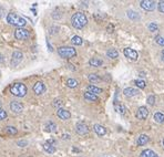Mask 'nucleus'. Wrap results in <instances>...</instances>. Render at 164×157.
Segmentation results:
<instances>
[{
    "instance_id": "473e14b6",
    "label": "nucleus",
    "mask_w": 164,
    "mask_h": 157,
    "mask_svg": "<svg viewBox=\"0 0 164 157\" xmlns=\"http://www.w3.org/2000/svg\"><path fill=\"white\" fill-rule=\"evenodd\" d=\"M155 42L161 47H164V37H161V35H156L155 37Z\"/></svg>"
},
{
    "instance_id": "aec40b11",
    "label": "nucleus",
    "mask_w": 164,
    "mask_h": 157,
    "mask_svg": "<svg viewBox=\"0 0 164 157\" xmlns=\"http://www.w3.org/2000/svg\"><path fill=\"white\" fill-rule=\"evenodd\" d=\"M43 149L49 154H53L55 152V147L53 146V144H50V143H44L43 144Z\"/></svg>"
},
{
    "instance_id": "4468645a",
    "label": "nucleus",
    "mask_w": 164,
    "mask_h": 157,
    "mask_svg": "<svg viewBox=\"0 0 164 157\" xmlns=\"http://www.w3.org/2000/svg\"><path fill=\"white\" fill-rule=\"evenodd\" d=\"M93 130L94 132L98 134L99 136H103V135H106V130L104 126L100 125V124H95V125L93 126Z\"/></svg>"
},
{
    "instance_id": "9d476101",
    "label": "nucleus",
    "mask_w": 164,
    "mask_h": 157,
    "mask_svg": "<svg viewBox=\"0 0 164 157\" xmlns=\"http://www.w3.org/2000/svg\"><path fill=\"white\" fill-rule=\"evenodd\" d=\"M10 109L13 113L16 114H20L22 111H24V105L21 104L20 102H17V101H12L10 103Z\"/></svg>"
},
{
    "instance_id": "b1692460",
    "label": "nucleus",
    "mask_w": 164,
    "mask_h": 157,
    "mask_svg": "<svg viewBox=\"0 0 164 157\" xmlns=\"http://www.w3.org/2000/svg\"><path fill=\"white\" fill-rule=\"evenodd\" d=\"M79 82L77 80H74V78H69L68 81H66V87H71V89H74V87H78Z\"/></svg>"
},
{
    "instance_id": "4be33fe9",
    "label": "nucleus",
    "mask_w": 164,
    "mask_h": 157,
    "mask_svg": "<svg viewBox=\"0 0 164 157\" xmlns=\"http://www.w3.org/2000/svg\"><path fill=\"white\" fill-rule=\"evenodd\" d=\"M57 130V125L53 122H47L46 126H44V131L47 132H55Z\"/></svg>"
},
{
    "instance_id": "2eb2a0df",
    "label": "nucleus",
    "mask_w": 164,
    "mask_h": 157,
    "mask_svg": "<svg viewBox=\"0 0 164 157\" xmlns=\"http://www.w3.org/2000/svg\"><path fill=\"white\" fill-rule=\"evenodd\" d=\"M123 94H124L125 96L132 98V96H135V95L139 94V91L133 89V87H126V89H124V91H123Z\"/></svg>"
},
{
    "instance_id": "c756f323",
    "label": "nucleus",
    "mask_w": 164,
    "mask_h": 157,
    "mask_svg": "<svg viewBox=\"0 0 164 157\" xmlns=\"http://www.w3.org/2000/svg\"><path fill=\"white\" fill-rule=\"evenodd\" d=\"M134 83H135V85H137V87H140V89H144V87H146V83H145V81H143V80H135Z\"/></svg>"
},
{
    "instance_id": "f704fd0d",
    "label": "nucleus",
    "mask_w": 164,
    "mask_h": 157,
    "mask_svg": "<svg viewBox=\"0 0 164 157\" xmlns=\"http://www.w3.org/2000/svg\"><path fill=\"white\" fill-rule=\"evenodd\" d=\"M7 117V112L4 111L2 109H0V121H2L4 118Z\"/></svg>"
},
{
    "instance_id": "412c9836",
    "label": "nucleus",
    "mask_w": 164,
    "mask_h": 157,
    "mask_svg": "<svg viewBox=\"0 0 164 157\" xmlns=\"http://www.w3.org/2000/svg\"><path fill=\"white\" fill-rule=\"evenodd\" d=\"M88 92H90L94 95H98L100 93H102V89L98 87H94V85H88Z\"/></svg>"
},
{
    "instance_id": "a878e982",
    "label": "nucleus",
    "mask_w": 164,
    "mask_h": 157,
    "mask_svg": "<svg viewBox=\"0 0 164 157\" xmlns=\"http://www.w3.org/2000/svg\"><path fill=\"white\" fill-rule=\"evenodd\" d=\"M88 78H89V81H90V82H93V83L100 82V81H101V78H100L98 74H94V73L88 75Z\"/></svg>"
},
{
    "instance_id": "f03ea898",
    "label": "nucleus",
    "mask_w": 164,
    "mask_h": 157,
    "mask_svg": "<svg viewBox=\"0 0 164 157\" xmlns=\"http://www.w3.org/2000/svg\"><path fill=\"white\" fill-rule=\"evenodd\" d=\"M7 21H8L9 24L15 26L17 28H22L27 23V20L24 19V18H22V17L16 15V13H9L8 16H7Z\"/></svg>"
},
{
    "instance_id": "a19ab883",
    "label": "nucleus",
    "mask_w": 164,
    "mask_h": 157,
    "mask_svg": "<svg viewBox=\"0 0 164 157\" xmlns=\"http://www.w3.org/2000/svg\"><path fill=\"white\" fill-rule=\"evenodd\" d=\"M162 59H163V61H164V51L162 52Z\"/></svg>"
},
{
    "instance_id": "2f4dec72",
    "label": "nucleus",
    "mask_w": 164,
    "mask_h": 157,
    "mask_svg": "<svg viewBox=\"0 0 164 157\" xmlns=\"http://www.w3.org/2000/svg\"><path fill=\"white\" fill-rule=\"evenodd\" d=\"M148 30L151 32H155L159 30V26L155 23V22H151V23L148 24Z\"/></svg>"
},
{
    "instance_id": "9b49d317",
    "label": "nucleus",
    "mask_w": 164,
    "mask_h": 157,
    "mask_svg": "<svg viewBox=\"0 0 164 157\" xmlns=\"http://www.w3.org/2000/svg\"><path fill=\"white\" fill-rule=\"evenodd\" d=\"M75 131L80 135H86V134L89 133V127L84 123H78L77 126H75Z\"/></svg>"
},
{
    "instance_id": "1a4fd4ad",
    "label": "nucleus",
    "mask_w": 164,
    "mask_h": 157,
    "mask_svg": "<svg viewBox=\"0 0 164 157\" xmlns=\"http://www.w3.org/2000/svg\"><path fill=\"white\" fill-rule=\"evenodd\" d=\"M32 90H33V92H35L37 95H41L46 91V85H44V83L41 82V81H39V82H35V84L33 85V87H32Z\"/></svg>"
},
{
    "instance_id": "dca6fc26",
    "label": "nucleus",
    "mask_w": 164,
    "mask_h": 157,
    "mask_svg": "<svg viewBox=\"0 0 164 157\" xmlns=\"http://www.w3.org/2000/svg\"><path fill=\"white\" fill-rule=\"evenodd\" d=\"M148 141H150V137H148V135L142 134V135H140V136H139L137 143V145H139V146H143V145H145L146 143H148Z\"/></svg>"
},
{
    "instance_id": "5701e85b",
    "label": "nucleus",
    "mask_w": 164,
    "mask_h": 157,
    "mask_svg": "<svg viewBox=\"0 0 164 157\" xmlns=\"http://www.w3.org/2000/svg\"><path fill=\"white\" fill-rule=\"evenodd\" d=\"M106 55L109 56L110 59H117V56H119V52L115 49H110V50L106 51Z\"/></svg>"
},
{
    "instance_id": "72a5a7b5",
    "label": "nucleus",
    "mask_w": 164,
    "mask_h": 157,
    "mask_svg": "<svg viewBox=\"0 0 164 157\" xmlns=\"http://www.w3.org/2000/svg\"><path fill=\"white\" fill-rule=\"evenodd\" d=\"M146 102H148V104H150V105H154V103H155V96L150 95L148 98V100H146Z\"/></svg>"
},
{
    "instance_id": "ea45409f",
    "label": "nucleus",
    "mask_w": 164,
    "mask_h": 157,
    "mask_svg": "<svg viewBox=\"0 0 164 157\" xmlns=\"http://www.w3.org/2000/svg\"><path fill=\"white\" fill-rule=\"evenodd\" d=\"M2 61H4V59H2V56L0 55V62H2Z\"/></svg>"
},
{
    "instance_id": "0eeeda50",
    "label": "nucleus",
    "mask_w": 164,
    "mask_h": 157,
    "mask_svg": "<svg viewBox=\"0 0 164 157\" xmlns=\"http://www.w3.org/2000/svg\"><path fill=\"white\" fill-rule=\"evenodd\" d=\"M123 53H124V55L128 59L132 60V61H137V58H139L137 52L135 51V50L131 49V48H125L124 50H123Z\"/></svg>"
},
{
    "instance_id": "58836bf2",
    "label": "nucleus",
    "mask_w": 164,
    "mask_h": 157,
    "mask_svg": "<svg viewBox=\"0 0 164 157\" xmlns=\"http://www.w3.org/2000/svg\"><path fill=\"white\" fill-rule=\"evenodd\" d=\"M109 30H110L109 32H112V30H113V27H112V26H109Z\"/></svg>"
},
{
    "instance_id": "f257e3e1",
    "label": "nucleus",
    "mask_w": 164,
    "mask_h": 157,
    "mask_svg": "<svg viewBox=\"0 0 164 157\" xmlns=\"http://www.w3.org/2000/svg\"><path fill=\"white\" fill-rule=\"evenodd\" d=\"M71 23L75 29H82V28L86 26L88 23V18L86 17L84 13L82 12H77L74 13L72 18H71Z\"/></svg>"
},
{
    "instance_id": "39448f33",
    "label": "nucleus",
    "mask_w": 164,
    "mask_h": 157,
    "mask_svg": "<svg viewBox=\"0 0 164 157\" xmlns=\"http://www.w3.org/2000/svg\"><path fill=\"white\" fill-rule=\"evenodd\" d=\"M30 37V32L24 28H17L15 31V38L17 40H27Z\"/></svg>"
},
{
    "instance_id": "7ed1b4c3",
    "label": "nucleus",
    "mask_w": 164,
    "mask_h": 157,
    "mask_svg": "<svg viewBox=\"0 0 164 157\" xmlns=\"http://www.w3.org/2000/svg\"><path fill=\"white\" fill-rule=\"evenodd\" d=\"M10 92L15 96H18V98H24L27 94V87L24 85V83H13L10 87Z\"/></svg>"
},
{
    "instance_id": "a211bd4d",
    "label": "nucleus",
    "mask_w": 164,
    "mask_h": 157,
    "mask_svg": "<svg viewBox=\"0 0 164 157\" xmlns=\"http://www.w3.org/2000/svg\"><path fill=\"white\" fill-rule=\"evenodd\" d=\"M83 96H84V98H86V101H89V102H97V101H99L98 95H94L92 94V93H90V92H86Z\"/></svg>"
},
{
    "instance_id": "393cba45",
    "label": "nucleus",
    "mask_w": 164,
    "mask_h": 157,
    "mask_svg": "<svg viewBox=\"0 0 164 157\" xmlns=\"http://www.w3.org/2000/svg\"><path fill=\"white\" fill-rule=\"evenodd\" d=\"M154 121H155L156 123H160V124H162V123H164V114L162 113H155L154 114Z\"/></svg>"
},
{
    "instance_id": "f3484780",
    "label": "nucleus",
    "mask_w": 164,
    "mask_h": 157,
    "mask_svg": "<svg viewBox=\"0 0 164 157\" xmlns=\"http://www.w3.org/2000/svg\"><path fill=\"white\" fill-rule=\"evenodd\" d=\"M140 157H159V155L155 152H153L152 149H144L141 153Z\"/></svg>"
},
{
    "instance_id": "c9c22d12",
    "label": "nucleus",
    "mask_w": 164,
    "mask_h": 157,
    "mask_svg": "<svg viewBox=\"0 0 164 157\" xmlns=\"http://www.w3.org/2000/svg\"><path fill=\"white\" fill-rule=\"evenodd\" d=\"M157 8H159V11L164 13V1H160L159 4H157Z\"/></svg>"
},
{
    "instance_id": "e433bc0d",
    "label": "nucleus",
    "mask_w": 164,
    "mask_h": 157,
    "mask_svg": "<svg viewBox=\"0 0 164 157\" xmlns=\"http://www.w3.org/2000/svg\"><path fill=\"white\" fill-rule=\"evenodd\" d=\"M62 104H63V102L61 101V100H55V103H53V106H55V107H57V109L59 110V106L62 105Z\"/></svg>"
},
{
    "instance_id": "7c9ffc66",
    "label": "nucleus",
    "mask_w": 164,
    "mask_h": 157,
    "mask_svg": "<svg viewBox=\"0 0 164 157\" xmlns=\"http://www.w3.org/2000/svg\"><path fill=\"white\" fill-rule=\"evenodd\" d=\"M6 131H7V133L11 134V135H15V134L18 133V130H17L15 126H7Z\"/></svg>"
},
{
    "instance_id": "423d86ee",
    "label": "nucleus",
    "mask_w": 164,
    "mask_h": 157,
    "mask_svg": "<svg viewBox=\"0 0 164 157\" xmlns=\"http://www.w3.org/2000/svg\"><path fill=\"white\" fill-rule=\"evenodd\" d=\"M140 6L142 9H144L146 11H153L155 9V1H151V0H142L140 2Z\"/></svg>"
},
{
    "instance_id": "ddd939ff",
    "label": "nucleus",
    "mask_w": 164,
    "mask_h": 157,
    "mask_svg": "<svg viewBox=\"0 0 164 157\" xmlns=\"http://www.w3.org/2000/svg\"><path fill=\"white\" fill-rule=\"evenodd\" d=\"M57 115H58L59 118H61V120H69L71 117V113L69 111L66 110H63V109H59L57 111Z\"/></svg>"
},
{
    "instance_id": "cd10ccee",
    "label": "nucleus",
    "mask_w": 164,
    "mask_h": 157,
    "mask_svg": "<svg viewBox=\"0 0 164 157\" xmlns=\"http://www.w3.org/2000/svg\"><path fill=\"white\" fill-rule=\"evenodd\" d=\"M114 107H115V111H117V113H120V114H124L125 111H126L125 106L122 105V104H115V105H114Z\"/></svg>"
},
{
    "instance_id": "c85d7f7f",
    "label": "nucleus",
    "mask_w": 164,
    "mask_h": 157,
    "mask_svg": "<svg viewBox=\"0 0 164 157\" xmlns=\"http://www.w3.org/2000/svg\"><path fill=\"white\" fill-rule=\"evenodd\" d=\"M128 17H129L130 19H132V20L140 19V16H139L135 11H132V10H129V11H128Z\"/></svg>"
},
{
    "instance_id": "6e6552de",
    "label": "nucleus",
    "mask_w": 164,
    "mask_h": 157,
    "mask_svg": "<svg viewBox=\"0 0 164 157\" xmlns=\"http://www.w3.org/2000/svg\"><path fill=\"white\" fill-rule=\"evenodd\" d=\"M24 54L21 51H15L12 53V58H11V64L12 65H18L21 61H22Z\"/></svg>"
},
{
    "instance_id": "20e7f679",
    "label": "nucleus",
    "mask_w": 164,
    "mask_h": 157,
    "mask_svg": "<svg viewBox=\"0 0 164 157\" xmlns=\"http://www.w3.org/2000/svg\"><path fill=\"white\" fill-rule=\"evenodd\" d=\"M58 53L61 58H64V59H70L77 55L75 49L72 47H60L58 49Z\"/></svg>"
},
{
    "instance_id": "79ce46f5",
    "label": "nucleus",
    "mask_w": 164,
    "mask_h": 157,
    "mask_svg": "<svg viewBox=\"0 0 164 157\" xmlns=\"http://www.w3.org/2000/svg\"><path fill=\"white\" fill-rule=\"evenodd\" d=\"M162 143H163V146H164V139H163V141H162Z\"/></svg>"
},
{
    "instance_id": "4c0bfd02",
    "label": "nucleus",
    "mask_w": 164,
    "mask_h": 157,
    "mask_svg": "<svg viewBox=\"0 0 164 157\" xmlns=\"http://www.w3.org/2000/svg\"><path fill=\"white\" fill-rule=\"evenodd\" d=\"M17 144H18V146H20V147H26V146L28 145V142H26V141H18V142H17Z\"/></svg>"
},
{
    "instance_id": "37998d69",
    "label": "nucleus",
    "mask_w": 164,
    "mask_h": 157,
    "mask_svg": "<svg viewBox=\"0 0 164 157\" xmlns=\"http://www.w3.org/2000/svg\"><path fill=\"white\" fill-rule=\"evenodd\" d=\"M0 106H1V103H0Z\"/></svg>"
},
{
    "instance_id": "f8f14e48",
    "label": "nucleus",
    "mask_w": 164,
    "mask_h": 157,
    "mask_svg": "<svg viewBox=\"0 0 164 157\" xmlns=\"http://www.w3.org/2000/svg\"><path fill=\"white\" fill-rule=\"evenodd\" d=\"M148 116V110L145 106H141L137 112V117L139 120H145Z\"/></svg>"
},
{
    "instance_id": "6ab92c4d",
    "label": "nucleus",
    "mask_w": 164,
    "mask_h": 157,
    "mask_svg": "<svg viewBox=\"0 0 164 157\" xmlns=\"http://www.w3.org/2000/svg\"><path fill=\"white\" fill-rule=\"evenodd\" d=\"M89 64H90L91 67H101L102 64H103V61L101 59H99V58H92V59L89 60Z\"/></svg>"
},
{
    "instance_id": "bb28decb",
    "label": "nucleus",
    "mask_w": 164,
    "mask_h": 157,
    "mask_svg": "<svg viewBox=\"0 0 164 157\" xmlns=\"http://www.w3.org/2000/svg\"><path fill=\"white\" fill-rule=\"evenodd\" d=\"M71 42L74 44V45H81L82 44V38L81 37H79V35H74L73 38L71 39Z\"/></svg>"
}]
</instances>
